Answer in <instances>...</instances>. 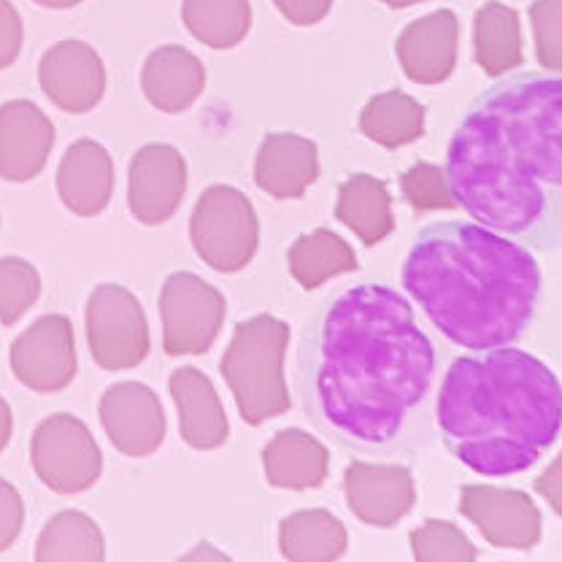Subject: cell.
<instances>
[{"instance_id":"35","label":"cell","mask_w":562,"mask_h":562,"mask_svg":"<svg viewBox=\"0 0 562 562\" xmlns=\"http://www.w3.org/2000/svg\"><path fill=\"white\" fill-rule=\"evenodd\" d=\"M25 44V25L11 0H0V70L14 66Z\"/></svg>"},{"instance_id":"21","label":"cell","mask_w":562,"mask_h":562,"mask_svg":"<svg viewBox=\"0 0 562 562\" xmlns=\"http://www.w3.org/2000/svg\"><path fill=\"white\" fill-rule=\"evenodd\" d=\"M140 90L162 114H181L206 90V68L184 46H157L140 68Z\"/></svg>"},{"instance_id":"37","label":"cell","mask_w":562,"mask_h":562,"mask_svg":"<svg viewBox=\"0 0 562 562\" xmlns=\"http://www.w3.org/2000/svg\"><path fill=\"white\" fill-rule=\"evenodd\" d=\"M11 432H14V414H11L9 401L0 395V452L9 447L11 441Z\"/></svg>"},{"instance_id":"39","label":"cell","mask_w":562,"mask_h":562,"mask_svg":"<svg viewBox=\"0 0 562 562\" xmlns=\"http://www.w3.org/2000/svg\"><path fill=\"white\" fill-rule=\"evenodd\" d=\"M33 3L44 5V9H55V11H63V9H74V5H79L81 0H33Z\"/></svg>"},{"instance_id":"11","label":"cell","mask_w":562,"mask_h":562,"mask_svg":"<svg viewBox=\"0 0 562 562\" xmlns=\"http://www.w3.org/2000/svg\"><path fill=\"white\" fill-rule=\"evenodd\" d=\"M11 373L33 392H60L76 379L74 325L66 314H44L27 327L9 351Z\"/></svg>"},{"instance_id":"13","label":"cell","mask_w":562,"mask_h":562,"mask_svg":"<svg viewBox=\"0 0 562 562\" xmlns=\"http://www.w3.org/2000/svg\"><path fill=\"white\" fill-rule=\"evenodd\" d=\"M98 417L109 441L125 457H149L166 441L168 419L160 397L140 382L109 386L101 395Z\"/></svg>"},{"instance_id":"15","label":"cell","mask_w":562,"mask_h":562,"mask_svg":"<svg viewBox=\"0 0 562 562\" xmlns=\"http://www.w3.org/2000/svg\"><path fill=\"white\" fill-rule=\"evenodd\" d=\"M347 503L360 522L392 527L417 503V482L412 468L397 462L351 460L344 471Z\"/></svg>"},{"instance_id":"14","label":"cell","mask_w":562,"mask_h":562,"mask_svg":"<svg viewBox=\"0 0 562 562\" xmlns=\"http://www.w3.org/2000/svg\"><path fill=\"white\" fill-rule=\"evenodd\" d=\"M38 85L60 111L87 114L105 95V66L87 41H57L41 57Z\"/></svg>"},{"instance_id":"4","label":"cell","mask_w":562,"mask_h":562,"mask_svg":"<svg viewBox=\"0 0 562 562\" xmlns=\"http://www.w3.org/2000/svg\"><path fill=\"white\" fill-rule=\"evenodd\" d=\"M432 417L462 465L482 476H517L558 443L560 379L514 347L462 355L447 368Z\"/></svg>"},{"instance_id":"29","label":"cell","mask_w":562,"mask_h":562,"mask_svg":"<svg viewBox=\"0 0 562 562\" xmlns=\"http://www.w3.org/2000/svg\"><path fill=\"white\" fill-rule=\"evenodd\" d=\"M181 22L195 41L216 52L238 46L249 35V0H181Z\"/></svg>"},{"instance_id":"8","label":"cell","mask_w":562,"mask_h":562,"mask_svg":"<svg viewBox=\"0 0 562 562\" xmlns=\"http://www.w3.org/2000/svg\"><path fill=\"white\" fill-rule=\"evenodd\" d=\"M31 462L41 484L57 495H81L95 487L103 473L101 447L74 414H52L35 427Z\"/></svg>"},{"instance_id":"38","label":"cell","mask_w":562,"mask_h":562,"mask_svg":"<svg viewBox=\"0 0 562 562\" xmlns=\"http://www.w3.org/2000/svg\"><path fill=\"white\" fill-rule=\"evenodd\" d=\"M554 479H558V462H554V465L552 468H549V471H547V476H541V479H538V482H536V487L538 490H547V482H554ZM547 497H549V503H552V508H554V512H558L560 514V497H558V492H547Z\"/></svg>"},{"instance_id":"28","label":"cell","mask_w":562,"mask_h":562,"mask_svg":"<svg viewBox=\"0 0 562 562\" xmlns=\"http://www.w3.org/2000/svg\"><path fill=\"white\" fill-rule=\"evenodd\" d=\"M38 562H101L105 560V541L101 527L85 512L55 514L35 541Z\"/></svg>"},{"instance_id":"31","label":"cell","mask_w":562,"mask_h":562,"mask_svg":"<svg viewBox=\"0 0 562 562\" xmlns=\"http://www.w3.org/2000/svg\"><path fill=\"white\" fill-rule=\"evenodd\" d=\"M412 554L417 562H471L479 549L468 541L465 532L447 519H427L408 536Z\"/></svg>"},{"instance_id":"16","label":"cell","mask_w":562,"mask_h":562,"mask_svg":"<svg viewBox=\"0 0 562 562\" xmlns=\"http://www.w3.org/2000/svg\"><path fill=\"white\" fill-rule=\"evenodd\" d=\"M55 138V125L33 101H5L0 105V179L33 181L46 168Z\"/></svg>"},{"instance_id":"2","label":"cell","mask_w":562,"mask_h":562,"mask_svg":"<svg viewBox=\"0 0 562 562\" xmlns=\"http://www.w3.org/2000/svg\"><path fill=\"white\" fill-rule=\"evenodd\" d=\"M560 98L552 70L497 81L457 125L443 168L468 216L543 255L562 246Z\"/></svg>"},{"instance_id":"32","label":"cell","mask_w":562,"mask_h":562,"mask_svg":"<svg viewBox=\"0 0 562 562\" xmlns=\"http://www.w3.org/2000/svg\"><path fill=\"white\" fill-rule=\"evenodd\" d=\"M403 198L417 211H452L457 209L452 190H449L447 171L432 162H414L408 171L397 176Z\"/></svg>"},{"instance_id":"33","label":"cell","mask_w":562,"mask_h":562,"mask_svg":"<svg viewBox=\"0 0 562 562\" xmlns=\"http://www.w3.org/2000/svg\"><path fill=\"white\" fill-rule=\"evenodd\" d=\"M562 0H532L530 22L536 38V55L543 68L558 74L562 68V35H560Z\"/></svg>"},{"instance_id":"7","label":"cell","mask_w":562,"mask_h":562,"mask_svg":"<svg viewBox=\"0 0 562 562\" xmlns=\"http://www.w3.org/2000/svg\"><path fill=\"white\" fill-rule=\"evenodd\" d=\"M90 355L103 371H131L149 357V322L140 301L122 284H98L85 308Z\"/></svg>"},{"instance_id":"36","label":"cell","mask_w":562,"mask_h":562,"mask_svg":"<svg viewBox=\"0 0 562 562\" xmlns=\"http://www.w3.org/2000/svg\"><path fill=\"white\" fill-rule=\"evenodd\" d=\"M279 14L297 27H312L325 20L333 9V0H273Z\"/></svg>"},{"instance_id":"1","label":"cell","mask_w":562,"mask_h":562,"mask_svg":"<svg viewBox=\"0 0 562 562\" xmlns=\"http://www.w3.org/2000/svg\"><path fill=\"white\" fill-rule=\"evenodd\" d=\"M438 355L412 303L384 284L327 297L297 349V392L327 441L357 454L412 457L432 432Z\"/></svg>"},{"instance_id":"10","label":"cell","mask_w":562,"mask_h":562,"mask_svg":"<svg viewBox=\"0 0 562 562\" xmlns=\"http://www.w3.org/2000/svg\"><path fill=\"white\" fill-rule=\"evenodd\" d=\"M460 514L468 522L476 525L490 547L527 552L541 543V512H538L536 501L522 490L462 484Z\"/></svg>"},{"instance_id":"6","label":"cell","mask_w":562,"mask_h":562,"mask_svg":"<svg viewBox=\"0 0 562 562\" xmlns=\"http://www.w3.org/2000/svg\"><path fill=\"white\" fill-rule=\"evenodd\" d=\"M190 241L211 271H244L260 246V220L249 198L231 184L206 187L192 209Z\"/></svg>"},{"instance_id":"24","label":"cell","mask_w":562,"mask_h":562,"mask_svg":"<svg viewBox=\"0 0 562 562\" xmlns=\"http://www.w3.org/2000/svg\"><path fill=\"white\" fill-rule=\"evenodd\" d=\"M349 549L347 525L325 508H303L279 525V552L290 562H333Z\"/></svg>"},{"instance_id":"34","label":"cell","mask_w":562,"mask_h":562,"mask_svg":"<svg viewBox=\"0 0 562 562\" xmlns=\"http://www.w3.org/2000/svg\"><path fill=\"white\" fill-rule=\"evenodd\" d=\"M25 527V501L11 482L0 479V552L20 538Z\"/></svg>"},{"instance_id":"22","label":"cell","mask_w":562,"mask_h":562,"mask_svg":"<svg viewBox=\"0 0 562 562\" xmlns=\"http://www.w3.org/2000/svg\"><path fill=\"white\" fill-rule=\"evenodd\" d=\"M262 468L271 487L277 490H316L327 482L330 473V454L325 443L301 427H286L273 432L271 441L262 449Z\"/></svg>"},{"instance_id":"26","label":"cell","mask_w":562,"mask_h":562,"mask_svg":"<svg viewBox=\"0 0 562 562\" xmlns=\"http://www.w3.org/2000/svg\"><path fill=\"white\" fill-rule=\"evenodd\" d=\"M286 266H290V277L303 290H316L338 273H355L360 262H357L355 249L338 233L319 227L292 241L286 251Z\"/></svg>"},{"instance_id":"27","label":"cell","mask_w":562,"mask_h":562,"mask_svg":"<svg viewBox=\"0 0 562 562\" xmlns=\"http://www.w3.org/2000/svg\"><path fill=\"white\" fill-rule=\"evenodd\" d=\"M360 133L384 149H401L425 133V105L401 90L379 92L360 111Z\"/></svg>"},{"instance_id":"5","label":"cell","mask_w":562,"mask_h":562,"mask_svg":"<svg viewBox=\"0 0 562 562\" xmlns=\"http://www.w3.org/2000/svg\"><path fill=\"white\" fill-rule=\"evenodd\" d=\"M290 347V325L273 314H257L233 330L222 355L220 371L246 425L260 427L290 412V390L284 382V355Z\"/></svg>"},{"instance_id":"25","label":"cell","mask_w":562,"mask_h":562,"mask_svg":"<svg viewBox=\"0 0 562 562\" xmlns=\"http://www.w3.org/2000/svg\"><path fill=\"white\" fill-rule=\"evenodd\" d=\"M473 57L490 79L525 63L519 11L501 0H487L473 16Z\"/></svg>"},{"instance_id":"19","label":"cell","mask_w":562,"mask_h":562,"mask_svg":"<svg viewBox=\"0 0 562 562\" xmlns=\"http://www.w3.org/2000/svg\"><path fill=\"white\" fill-rule=\"evenodd\" d=\"M319 179V149L297 133H268L255 157V184L277 201H297Z\"/></svg>"},{"instance_id":"12","label":"cell","mask_w":562,"mask_h":562,"mask_svg":"<svg viewBox=\"0 0 562 562\" xmlns=\"http://www.w3.org/2000/svg\"><path fill=\"white\" fill-rule=\"evenodd\" d=\"M187 192V160L171 144H146L127 168V209L140 225H166Z\"/></svg>"},{"instance_id":"18","label":"cell","mask_w":562,"mask_h":562,"mask_svg":"<svg viewBox=\"0 0 562 562\" xmlns=\"http://www.w3.org/2000/svg\"><path fill=\"white\" fill-rule=\"evenodd\" d=\"M57 195L76 216L103 214L114 195V160L109 149L92 138H79L68 146L57 166Z\"/></svg>"},{"instance_id":"17","label":"cell","mask_w":562,"mask_h":562,"mask_svg":"<svg viewBox=\"0 0 562 562\" xmlns=\"http://www.w3.org/2000/svg\"><path fill=\"white\" fill-rule=\"evenodd\" d=\"M397 63L414 85H441L457 68L460 52V22L454 11L438 9L408 22L397 35Z\"/></svg>"},{"instance_id":"23","label":"cell","mask_w":562,"mask_h":562,"mask_svg":"<svg viewBox=\"0 0 562 562\" xmlns=\"http://www.w3.org/2000/svg\"><path fill=\"white\" fill-rule=\"evenodd\" d=\"M336 220L347 225L366 246L382 244L395 231L392 195L386 181L371 173H351L338 187Z\"/></svg>"},{"instance_id":"9","label":"cell","mask_w":562,"mask_h":562,"mask_svg":"<svg viewBox=\"0 0 562 562\" xmlns=\"http://www.w3.org/2000/svg\"><path fill=\"white\" fill-rule=\"evenodd\" d=\"M227 316V301L198 273L176 271L162 281V349L171 357L206 355Z\"/></svg>"},{"instance_id":"40","label":"cell","mask_w":562,"mask_h":562,"mask_svg":"<svg viewBox=\"0 0 562 562\" xmlns=\"http://www.w3.org/2000/svg\"><path fill=\"white\" fill-rule=\"evenodd\" d=\"M382 3L390 5V9H408V5L425 3V0H382Z\"/></svg>"},{"instance_id":"3","label":"cell","mask_w":562,"mask_h":562,"mask_svg":"<svg viewBox=\"0 0 562 562\" xmlns=\"http://www.w3.org/2000/svg\"><path fill=\"white\" fill-rule=\"evenodd\" d=\"M403 286L438 333L471 351L512 347L536 322L543 273L522 244L452 220L425 225L403 262Z\"/></svg>"},{"instance_id":"20","label":"cell","mask_w":562,"mask_h":562,"mask_svg":"<svg viewBox=\"0 0 562 562\" xmlns=\"http://www.w3.org/2000/svg\"><path fill=\"white\" fill-rule=\"evenodd\" d=\"M168 392L179 408V432L187 447L211 452L227 441L231 422H227L225 406L201 368H176L168 376Z\"/></svg>"},{"instance_id":"30","label":"cell","mask_w":562,"mask_h":562,"mask_svg":"<svg viewBox=\"0 0 562 562\" xmlns=\"http://www.w3.org/2000/svg\"><path fill=\"white\" fill-rule=\"evenodd\" d=\"M41 297V273L22 257H0V325L11 327Z\"/></svg>"}]
</instances>
